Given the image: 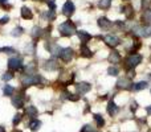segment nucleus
<instances>
[{
    "mask_svg": "<svg viewBox=\"0 0 151 132\" xmlns=\"http://www.w3.org/2000/svg\"><path fill=\"white\" fill-rule=\"evenodd\" d=\"M58 31H60V34L61 36H72V34L76 33V25L72 21H65L60 26H58Z\"/></svg>",
    "mask_w": 151,
    "mask_h": 132,
    "instance_id": "nucleus-1",
    "label": "nucleus"
},
{
    "mask_svg": "<svg viewBox=\"0 0 151 132\" xmlns=\"http://www.w3.org/2000/svg\"><path fill=\"white\" fill-rule=\"evenodd\" d=\"M142 61V56L141 54H131L127 58H126V67L127 69H133V67H135L137 65H139Z\"/></svg>",
    "mask_w": 151,
    "mask_h": 132,
    "instance_id": "nucleus-2",
    "label": "nucleus"
},
{
    "mask_svg": "<svg viewBox=\"0 0 151 132\" xmlns=\"http://www.w3.org/2000/svg\"><path fill=\"white\" fill-rule=\"evenodd\" d=\"M60 58L64 61V62H70L72 58H73L74 56V52L73 49H70V48H64V49L60 50Z\"/></svg>",
    "mask_w": 151,
    "mask_h": 132,
    "instance_id": "nucleus-3",
    "label": "nucleus"
},
{
    "mask_svg": "<svg viewBox=\"0 0 151 132\" xmlns=\"http://www.w3.org/2000/svg\"><path fill=\"white\" fill-rule=\"evenodd\" d=\"M8 67L9 70H19L23 67V60L20 57H11L8 60Z\"/></svg>",
    "mask_w": 151,
    "mask_h": 132,
    "instance_id": "nucleus-4",
    "label": "nucleus"
},
{
    "mask_svg": "<svg viewBox=\"0 0 151 132\" xmlns=\"http://www.w3.org/2000/svg\"><path fill=\"white\" fill-rule=\"evenodd\" d=\"M74 11H76L74 4L70 1V0H68V1L64 4V7H63V13L65 16H68V17H70V16L74 13Z\"/></svg>",
    "mask_w": 151,
    "mask_h": 132,
    "instance_id": "nucleus-5",
    "label": "nucleus"
},
{
    "mask_svg": "<svg viewBox=\"0 0 151 132\" xmlns=\"http://www.w3.org/2000/svg\"><path fill=\"white\" fill-rule=\"evenodd\" d=\"M104 40H105V42H106L109 46H111V48L119 45V39H118L117 36H114V34H107V36L104 37Z\"/></svg>",
    "mask_w": 151,
    "mask_h": 132,
    "instance_id": "nucleus-6",
    "label": "nucleus"
},
{
    "mask_svg": "<svg viewBox=\"0 0 151 132\" xmlns=\"http://www.w3.org/2000/svg\"><path fill=\"white\" fill-rule=\"evenodd\" d=\"M12 104H13V107H16V108H21V107H24V96H23V94H16V95H13Z\"/></svg>",
    "mask_w": 151,
    "mask_h": 132,
    "instance_id": "nucleus-7",
    "label": "nucleus"
},
{
    "mask_svg": "<svg viewBox=\"0 0 151 132\" xmlns=\"http://www.w3.org/2000/svg\"><path fill=\"white\" fill-rule=\"evenodd\" d=\"M76 88H77L78 94H86L91 88V86H90V83L81 82V83H77V85H76Z\"/></svg>",
    "mask_w": 151,
    "mask_h": 132,
    "instance_id": "nucleus-8",
    "label": "nucleus"
},
{
    "mask_svg": "<svg viewBox=\"0 0 151 132\" xmlns=\"http://www.w3.org/2000/svg\"><path fill=\"white\" fill-rule=\"evenodd\" d=\"M77 36H78V39L81 40V42H82L83 45H86V42H89L90 41V39H91V36L86 31H78Z\"/></svg>",
    "mask_w": 151,
    "mask_h": 132,
    "instance_id": "nucleus-9",
    "label": "nucleus"
},
{
    "mask_svg": "<svg viewBox=\"0 0 151 132\" xmlns=\"http://www.w3.org/2000/svg\"><path fill=\"white\" fill-rule=\"evenodd\" d=\"M137 33L143 36V37L151 36V24H149V25H146V26H142V28L138 26V28H137Z\"/></svg>",
    "mask_w": 151,
    "mask_h": 132,
    "instance_id": "nucleus-10",
    "label": "nucleus"
},
{
    "mask_svg": "<svg viewBox=\"0 0 151 132\" xmlns=\"http://www.w3.org/2000/svg\"><path fill=\"white\" fill-rule=\"evenodd\" d=\"M25 115L29 116L31 119H36V116L39 115V111H37V108L35 106H28L25 107Z\"/></svg>",
    "mask_w": 151,
    "mask_h": 132,
    "instance_id": "nucleus-11",
    "label": "nucleus"
},
{
    "mask_svg": "<svg viewBox=\"0 0 151 132\" xmlns=\"http://www.w3.org/2000/svg\"><path fill=\"white\" fill-rule=\"evenodd\" d=\"M118 111H119V108H118V106L114 103V102H109V104H107V114L110 115V116H114V115L118 114Z\"/></svg>",
    "mask_w": 151,
    "mask_h": 132,
    "instance_id": "nucleus-12",
    "label": "nucleus"
},
{
    "mask_svg": "<svg viewBox=\"0 0 151 132\" xmlns=\"http://www.w3.org/2000/svg\"><path fill=\"white\" fill-rule=\"evenodd\" d=\"M117 85H118V87H119V88H130L133 83L130 82V79H129V78L123 77V78H121V79L118 81Z\"/></svg>",
    "mask_w": 151,
    "mask_h": 132,
    "instance_id": "nucleus-13",
    "label": "nucleus"
},
{
    "mask_svg": "<svg viewBox=\"0 0 151 132\" xmlns=\"http://www.w3.org/2000/svg\"><path fill=\"white\" fill-rule=\"evenodd\" d=\"M98 25H99V28H102V29H109L110 26H111V21H109V19H106V17H99Z\"/></svg>",
    "mask_w": 151,
    "mask_h": 132,
    "instance_id": "nucleus-14",
    "label": "nucleus"
},
{
    "mask_svg": "<svg viewBox=\"0 0 151 132\" xmlns=\"http://www.w3.org/2000/svg\"><path fill=\"white\" fill-rule=\"evenodd\" d=\"M21 17L25 20H31V19H33V13L28 7H23L21 8Z\"/></svg>",
    "mask_w": 151,
    "mask_h": 132,
    "instance_id": "nucleus-15",
    "label": "nucleus"
},
{
    "mask_svg": "<svg viewBox=\"0 0 151 132\" xmlns=\"http://www.w3.org/2000/svg\"><path fill=\"white\" fill-rule=\"evenodd\" d=\"M40 128H41V122L37 119H33L31 123H29V130H31L32 132H36L39 131Z\"/></svg>",
    "mask_w": 151,
    "mask_h": 132,
    "instance_id": "nucleus-16",
    "label": "nucleus"
},
{
    "mask_svg": "<svg viewBox=\"0 0 151 132\" xmlns=\"http://www.w3.org/2000/svg\"><path fill=\"white\" fill-rule=\"evenodd\" d=\"M57 67H58V65H57V62H56L55 60L47 61V62H45V65H44V69L49 70V71H53V70H56Z\"/></svg>",
    "mask_w": 151,
    "mask_h": 132,
    "instance_id": "nucleus-17",
    "label": "nucleus"
},
{
    "mask_svg": "<svg viewBox=\"0 0 151 132\" xmlns=\"http://www.w3.org/2000/svg\"><path fill=\"white\" fill-rule=\"evenodd\" d=\"M109 61H110L111 64H118V62L121 61L119 53L115 52V50H114V52H111V53H110V56H109Z\"/></svg>",
    "mask_w": 151,
    "mask_h": 132,
    "instance_id": "nucleus-18",
    "label": "nucleus"
},
{
    "mask_svg": "<svg viewBox=\"0 0 151 132\" xmlns=\"http://www.w3.org/2000/svg\"><path fill=\"white\" fill-rule=\"evenodd\" d=\"M13 93H15V88L11 85H4V88H3V94L4 96H12Z\"/></svg>",
    "mask_w": 151,
    "mask_h": 132,
    "instance_id": "nucleus-19",
    "label": "nucleus"
},
{
    "mask_svg": "<svg viewBox=\"0 0 151 132\" xmlns=\"http://www.w3.org/2000/svg\"><path fill=\"white\" fill-rule=\"evenodd\" d=\"M81 56H82V57H91V56H93V53H91V50L89 49L88 46H86V45H81Z\"/></svg>",
    "mask_w": 151,
    "mask_h": 132,
    "instance_id": "nucleus-20",
    "label": "nucleus"
},
{
    "mask_svg": "<svg viewBox=\"0 0 151 132\" xmlns=\"http://www.w3.org/2000/svg\"><path fill=\"white\" fill-rule=\"evenodd\" d=\"M147 87V82H145V81H142V82H138V83H134L133 86H131V88H133L134 91H139V90H143V88Z\"/></svg>",
    "mask_w": 151,
    "mask_h": 132,
    "instance_id": "nucleus-21",
    "label": "nucleus"
},
{
    "mask_svg": "<svg viewBox=\"0 0 151 132\" xmlns=\"http://www.w3.org/2000/svg\"><path fill=\"white\" fill-rule=\"evenodd\" d=\"M142 20L146 23V25L151 24V11L150 9H146L143 12V15H142Z\"/></svg>",
    "mask_w": 151,
    "mask_h": 132,
    "instance_id": "nucleus-22",
    "label": "nucleus"
},
{
    "mask_svg": "<svg viewBox=\"0 0 151 132\" xmlns=\"http://www.w3.org/2000/svg\"><path fill=\"white\" fill-rule=\"evenodd\" d=\"M94 120H96L97 127H98V128H102L105 126V120H104V118H102V115L96 114V115H94Z\"/></svg>",
    "mask_w": 151,
    "mask_h": 132,
    "instance_id": "nucleus-23",
    "label": "nucleus"
},
{
    "mask_svg": "<svg viewBox=\"0 0 151 132\" xmlns=\"http://www.w3.org/2000/svg\"><path fill=\"white\" fill-rule=\"evenodd\" d=\"M111 5V0H99L98 1V7L101 9H109Z\"/></svg>",
    "mask_w": 151,
    "mask_h": 132,
    "instance_id": "nucleus-24",
    "label": "nucleus"
},
{
    "mask_svg": "<svg viewBox=\"0 0 151 132\" xmlns=\"http://www.w3.org/2000/svg\"><path fill=\"white\" fill-rule=\"evenodd\" d=\"M25 73L28 75H33V74H36V66H35V64L33 62H31L28 66L25 67Z\"/></svg>",
    "mask_w": 151,
    "mask_h": 132,
    "instance_id": "nucleus-25",
    "label": "nucleus"
},
{
    "mask_svg": "<svg viewBox=\"0 0 151 132\" xmlns=\"http://www.w3.org/2000/svg\"><path fill=\"white\" fill-rule=\"evenodd\" d=\"M32 37H36V39H39L40 36H42V29L40 28V26H35L33 29H32Z\"/></svg>",
    "mask_w": 151,
    "mask_h": 132,
    "instance_id": "nucleus-26",
    "label": "nucleus"
},
{
    "mask_svg": "<svg viewBox=\"0 0 151 132\" xmlns=\"http://www.w3.org/2000/svg\"><path fill=\"white\" fill-rule=\"evenodd\" d=\"M23 32H24V29L21 28V26H17V28H16V29H13V32H12V36L19 37V36H21V34H23Z\"/></svg>",
    "mask_w": 151,
    "mask_h": 132,
    "instance_id": "nucleus-27",
    "label": "nucleus"
},
{
    "mask_svg": "<svg viewBox=\"0 0 151 132\" xmlns=\"http://www.w3.org/2000/svg\"><path fill=\"white\" fill-rule=\"evenodd\" d=\"M131 11H133V7H131V5H126V7L123 8V12H126V15H127L129 19L133 17V12H131Z\"/></svg>",
    "mask_w": 151,
    "mask_h": 132,
    "instance_id": "nucleus-28",
    "label": "nucleus"
},
{
    "mask_svg": "<svg viewBox=\"0 0 151 132\" xmlns=\"http://www.w3.org/2000/svg\"><path fill=\"white\" fill-rule=\"evenodd\" d=\"M13 78V74H12V71H7V73H4L3 74V81H5V82H8V81H11Z\"/></svg>",
    "mask_w": 151,
    "mask_h": 132,
    "instance_id": "nucleus-29",
    "label": "nucleus"
},
{
    "mask_svg": "<svg viewBox=\"0 0 151 132\" xmlns=\"http://www.w3.org/2000/svg\"><path fill=\"white\" fill-rule=\"evenodd\" d=\"M21 118H23V116H21V114H16V115H15V118H13V120H12L13 126H17L19 123L21 122Z\"/></svg>",
    "mask_w": 151,
    "mask_h": 132,
    "instance_id": "nucleus-30",
    "label": "nucleus"
},
{
    "mask_svg": "<svg viewBox=\"0 0 151 132\" xmlns=\"http://www.w3.org/2000/svg\"><path fill=\"white\" fill-rule=\"evenodd\" d=\"M107 73H109L110 75H118V69L117 67H114V66H111V67L107 69Z\"/></svg>",
    "mask_w": 151,
    "mask_h": 132,
    "instance_id": "nucleus-31",
    "label": "nucleus"
},
{
    "mask_svg": "<svg viewBox=\"0 0 151 132\" xmlns=\"http://www.w3.org/2000/svg\"><path fill=\"white\" fill-rule=\"evenodd\" d=\"M1 52H4V53H8V54H12V53H16V50L13 49V48L5 46V48H3V49H1Z\"/></svg>",
    "mask_w": 151,
    "mask_h": 132,
    "instance_id": "nucleus-32",
    "label": "nucleus"
},
{
    "mask_svg": "<svg viewBox=\"0 0 151 132\" xmlns=\"http://www.w3.org/2000/svg\"><path fill=\"white\" fill-rule=\"evenodd\" d=\"M68 98L70 99V101L76 102V101H78V99H80V95H76V94H69L68 93Z\"/></svg>",
    "mask_w": 151,
    "mask_h": 132,
    "instance_id": "nucleus-33",
    "label": "nucleus"
},
{
    "mask_svg": "<svg viewBox=\"0 0 151 132\" xmlns=\"http://www.w3.org/2000/svg\"><path fill=\"white\" fill-rule=\"evenodd\" d=\"M48 5H49L50 11H55L56 9V3L53 0H48Z\"/></svg>",
    "mask_w": 151,
    "mask_h": 132,
    "instance_id": "nucleus-34",
    "label": "nucleus"
},
{
    "mask_svg": "<svg viewBox=\"0 0 151 132\" xmlns=\"http://www.w3.org/2000/svg\"><path fill=\"white\" fill-rule=\"evenodd\" d=\"M8 21H9V17H8V16H4V17L0 19V24H1V25L3 24H7Z\"/></svg>",
    "mask_w": 151,
    "mask_h": 132,
    "instance_id": "nucleus-35",
    "label": "nucleus"
},
{
    "mask_svg": "<svg viewBox=\"0 0 151 132\" xmlns=\"http://www.w3.org/2000/svg\"><path fill=\"white\" fill-rule=\"evenodd\" d=\"M146 112H147L149 115H151V106H149V107L146 108Z\"/></svg>",
    "mask_w": 151,
    "mask_h": 132,
    "instance_id": "nucleus-36",
    "label": "nucleus"
},
{
    "mask_svg": "<svg viewBox=\"0 0 151 132\" xmlns=\"http://www.w3.org/2000/svg\"><path fill=\"white\" fill-rule=\"evenodd\" d=\"M0 132H7V131H5V128L3 127V126H0Z\"/></svg>",
    "mask_w": 151,
    "mask_h": 132,
    "instance_id": "nucleus-37",
    "label": "nucleus"
},
{
    "mask_svg": "<svg viewBox=\"0 0 151 132\" xmlns=\"http://www.w3.org/2000/svg\"><path fill=\"white\" fill-rule=\"evenodd\" d=\"M7 1H8V0H0V3H1V4H5Z\"/></svg>",
    "mask_w": 151,
    "mask_h": 132,
    "instance_id": "nucleus-38",
    "label": "nucleus"
},
{
    "mask_svg": "<svg viewBox=\"0 0 151 132\" xmlns=\"http://www.w3.org/2000/svg\"><path fill=\"white\" fill-rule=\"evenodd\" d=\"M12 132H21V131H19V130H15V131H12Z\"/></svg>",
    "mask_w": 151,
    "mask_h": 132,
    "instance_id": "nucleus-39",
    "label": "nucleus"
},
{
    "mask_svg": "<svg viewBox=\"0 0 151 132\" xmlns=\"http://www.w3.org/2000/svg\"><path fill=\"white\" fill-rule=\"evenodd\" d=\"M0 50H1V49H0Z\"/></svg>",
    "mask_w": 151,
    "mask_h": 132,
    "instance_id": "nucleus-40",
    "label": "nucleus"
},
{
    "mask_svg": "<svg viewBox=\"0 0 151 132\" xmlns=\"http://www.w3.org/2000/svg\"><path fill=\"white\" fill-rule=\"evenodd\" d=\"M150 1H151V0H150Z\"/></svg>",
    "mask_w": 151,
    "mask_h": 132,
    "instance_id": "nucleus-41",
    "label": "nucleus"
}]
</instances>
